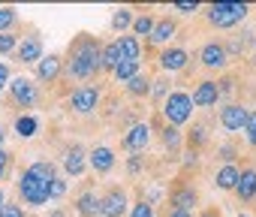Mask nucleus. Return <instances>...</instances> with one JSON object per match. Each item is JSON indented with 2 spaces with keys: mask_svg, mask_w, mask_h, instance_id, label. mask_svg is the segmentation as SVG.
Instances as JSON below:
<instances>
[{
  "mask_svg": "<svg viewBox=\"0 0 256 217\" xmlns=\"http://www.w3.org/2000/svg\"><path fill=\"white\" fill-rule=\"evenodd\" d=\"M126 90H130L133 96H145L148 90H151V82H148V76H136V78H130V82H126Z\"/></svg>",
  "mask_w": 256,
  "mask_h": 217,
  "instance_id": "393cba45",
  "label": "nucleus"
},
{
  "mask_svg": "<svg viewBox=\"0 0 256 217\" xmlns=\"http://www.w3.org/2000/svg\"><path fill=\"white\" fill-rule=\"evenodd\" d=\"M190 115H193V96H190V94H184V90H172V94L163 100V118H166L172 127L187 124Z\"/></svg>",
  "mask_w": 256,
  "mask_h": 217,
  "instance_id": "7ed1b4c3",
  "label": "nucleus"
},
{
  "mask_svg": "<svg viewBox=\"0 0 256 217\" xmlns=\"http://www.w3.org/2000/svg\"><path fill=\"white\" fill-rule=\"evenodd\" d=\"M18 60L22 64H40L42 60V42L40 36H24L18 46Z\"/></svg>",
  "mask_w": 256,
  "mask_h": 217,
  "instance_id": "f8f14e48",
  "label": "nucleus"
},
{
  "mask_svg": "<svg viewBox=\"0 0 256 217\" xmlns=\"http://www.w3.org/2000/svg\"><path fill=\"white\" fill-rule=\"evenodd\" d=\"M60 66H64V60H60L58 54H48V58H42V60L36 64V78H40V82H54V78L60 76Z\"/></svg>",
  "mask_w": 256,
  "mask_h": 217,
  "instance_id": "dca6fc26",
  "label": "nucleus"
},
{
  "mask_svg": "<svg viewBox=\"0 0 256 217\" xmlns=\"http://www.w3.org/2000/svg\"><path fill=\"white\" fill-rule=\"evenodd\" d=\"M30 169H34V172H36V175H40V178H46V181H48V184H52V181H54V178H58V172H54V166H52V163H34V166H30Z\"/></svg>",
  "mask_w": 256,
  "mask_h": 217,
  "instance_id": "7c9ffc66",
  "label": "nucleus"
},
{
  "mask_svg": "<svg viewBox=\"0 0 256 217\" xmlns=\"http://www.w3.org/2000/svg\"><path fill=\"white\" fill-rule=\"evenodd\" d=\"M6 78H10V70H6L4 64H0V90H4V88H6Z\"/></svg>",
  "mask_w": 256,
  "mask_h": 217,
  "instance_id": "58836bf2",
  "label": "nucleus"
},
{
  "mask_svg": "<svg viewBox=\"0 0 256 217\" xmlns=\"http://www.w3.org/2000/svg\"><path fill=\"white\" fill-rule=\"evenodd\" d=\"M118 64H120V52H118V46L112 42V46H106L102 48V70H118Z\"/></svg>",
  "mask_w": 256,
  "mask_h": 217,
  "instance_id": "a878e982",
  "label": "nucleus"
},
{
  "mask_svg": "<svg viewBox=\"0 0 256 217\" xmlns=\"http://www.w3.org/2000/svg\"><path fill=\"white\" fill-rule=\"evenodd\" d=\"M16 130H18V136H24V139H28V136H34L36 121H34L30 115H28V118H18V121H16Z\"/></svg>",
  "mask_w": 256,
  "mask_h": 217,
  "instance_id": "c85d7f7f",
  "label": "nucleus"
},
{
  "mask_svg": "<svg viewBox=\"0 0 256 217\" xmlns=\"http://www.w3.org/2000/svg\"><path fill=\"white\" fill-rule=\"evenodd\" d=\"M217 100H220V88H217V82H199V84H196V90H193V106L208 108V106H214Z\"/></svg>",
  "mask_w": 256,
  "mask_h": 217,
  "instance_id": "9d476101",
  "label": "nucleus"
},
{
  "mask_svg": "<svg viewBox=\"0 0 256 217\" xmlns=\"http://www.w3.org/2000/svg\"><path fill=\"white\" fill-rule=\"evenodd\" d=\"M64 169H66V175H72V178L84 172V148H82V145H72V148H66Z\"/></svg>",
  "mask_w": 256,
  "mask_h": 217,
  "instance_id": "f3484780",
  "label": "nucleus"
},
{
  "mask_svg": "<svg viewBox=\"0 0 256 217\" xmlns=\"http://www.w3.org/2000/svg\"><path fill=\"white\" fill-rule=\"evenodd\" d=\"M172 36H175V22L172 18H160L157 28H154V34H151V42L154 46H166Z\"/></svg>",
  "mask_w": 256,
  "mask_h": 217,
  "instance_id": "aec40b11",
  "label": "nucleus"
},
{
  "mask_svg": "<svg viewBox=\"0 0 256 217\" xmlns=\"http://www.w3.org/2000/svg\"><path fill=\"white\" fill-rule=\"evenodd\" d=\"M114 46H118V52H120V60H139L142 58V42H139V36L133 34H126V36H118L114 40Z\"/></svg>",
  "mask_w": 256,
  "mask_h": 217,
  "instance_id": "ddd939ff",
  "label": "nucleus"
},
{
  "mask_svg": "<svg viewBox=\"0 0 256 217\" xmlns=\"http://www.w3.org/2000/svg\"><path fill=\"white\" fill-rule=\"evenodd\" d=\"M244 18H247V6L244 4H211L208 6V22L214 28H235Z\"/></svg>",
  "mask_w": 256,
  "mask_h": 217,
  "instance_id": "20e7f679",
  "label": "nucleus"
},
{
  "mask_svg": "<svg viewBox=\"0 0 256 217\" xmlns=\"http://www.w3.org/2000/svg\"><path fill=\"white\" fill-rule=\"evenodd\" d=\"M4 205H6V202H4V190H0V208H4Z\"/></svg>",
  "mask_w": 256,
  "mask_h": 217,
  "instance_id": "37998d69",
  "label": "nucleus"
},
{
  "mask_svg": "<svg viewBox=\"0 0 256 217\" xmlns=\"http://www.w3.org/2000/svg\"><path fill=\"white\" fill-rule=\"evenodd\" d=\"M100 205H102V199H100L96 193H90V190L76 199V211H78L82 217H96V214H100Z\"/></svg>",
  "mask_w": 256,
  "mask_h": 217,
  "instance_id": "6ab92c4d",
  "label": "nucleus"
},
{
  "mask_svg": "<svg viewBox=\"0 0 256 217\" xmlns=\"http://www.w3.org/2000/svg\"><path fill=\"white\" fill-rule=\"evenodd\" d=\"M154 28H157V18H154V16H139V18L133 22L136 36H151V34H154Z\"/></svg>",
  "mask_w": 256,
  "mask_h": 217,
  "instance_id": "b1692460",
  "label": "nucleus"
},
{
  "mask_svg": "<svg viewBox=\"0 0 256 217\" xmlns=\"http://www.w3.org/2000/svg\"><path fill=\"white\" fill-rule=\"evenodd\" d=\"M52 184H54V181H52ZM52 184H48L46 178H40L34 169H24L22 178H18V193H22L24 202H30V205H46V202L52 199Z\"/></svg>",
  "mask_w": 256,
  "mask_h": 217,
  "instance_id": "f03ea898",
  "label": "nucleus"
},
{
  "mask_svg": "<svg viewBox=\"0 0 256 217\" xmlns=\"http://www.w3.org/2000/svg\"><path fill=\"white\" fill-rule=\"evenodd\" d=\"M238 178H241V172H238L232 163H226V166L217 172V187H220V190H235V187H238Z\"/></svg>",
  "mask_w": 256,
  "mask_h": 217,
  "instance_id": "412c9836",
  "label": "nucleus"
},
{
  "mask_svg": "<svg viewBox=\"0 0 256 217\" xmlns=\"http://www.w3.org/2000/svg\"><path fill=\"white\" fill-rule=\"evenodd\" d=\"M66 193V181L64 178H54V184H52V199H60Z\"/></svg>",
  "mask_w": 256,
  "mask_h": 217,
  "instance_id": "f704fd0d",
  "label": "nucleus"
},
{
  "mask_svg": "<svg viewBox=\"0 0 256 217\" xmlns=\"http://www.w3.org/2000/svg\"><path fill=\"white\" fill-rule=\"evenodd\" d=\"M202 217H220V211H217V208H208V211H205Z\"/></svg>",
  "mask_w": 256,
  "mask_h": 217,
  "instance_id": "a19ab883",
  "label": "nucleus"
},
{
  "mask_svg": "<svg viewBox=\"0 0 256 217\" xmlns=\"http://www.w3.org/2000/svg\"><path fill=\"white\" fill-rule=\"evenodd\" d=\"M16 48V36L12 34H0V54H6Z\"/></svg>",
  "mask_w": 256,
  "mask_h": 217,
  "instance_id": "72a5a7b5",
  "label": "nucleus"
},
{
  "mask_svg": "<svg viewBox=\"0 0 256 217\" xmlns=\"http://www.w3.org/2000/svg\"><path fill=\"white\" fill-rule=\"evenodd\" d=\"M130 217H154V205L142 199V202H136V205H133V211H130Z\"/></svg>",
  "mask_w": 256,
  "mask_h": 217,
  "instance_id": "473e14b6",
  "label": "nucleus"
},
{
  "mask_svg": "<svg viewBox=\"0 0 256 217\" xmlns=\"http://www.w3.org/2000/svg\"><path fill=\"white\" fill-rule=\"evenodd\" d=\"M112 166H114V151H112V148L100 145V148L90 151V169H94V172L106 175V172H112Z\"/></svg>",
  "mask_w": 256,
  "mask_h": 217,
  "instance_id": "2eb2a0df",
  "label": "nucleus"
},
{
  "mask_svg": "<svg viewBox=\"0 0 256 217\" xmlns=\"http://www.w3.org/2000/svg\"><path fill=\"white\" fill-rule=\"evenodd\" d=\"M130 22H133V10L120 6V10H114V16H112V30H124Z\"/></svg>",
  "mask_w": 256,
  "mask_h": 217,
  "instance_id": "bb28decb",
  "label": "nucleus"
},
{
  "mask_svg": "<svg viewBox=\"0 0 256 217\" xmlns=\"http://www.w3.org/2000/svg\"><path fill=\"white\" fill-rule=\"evenodd\" d=\"M96 102H100V88H94V84H82V88H76L70 94V108H76L78 115L94 112Z\"/></svg>",
  "mask_w": 256,
  "mask_h": 217,
  "instance_id": "39448f33",
  "label": "nucleus"
},
{
  "mask_svg": "<svg viewBox=\"0 0 256 217\" xmlns=\"http://www.w3.org/2000/svg\"><path fill=\"white\" fill-rule=\"evenodd\" d=\"M169 217H193V211H181V208H175Z\"/></svg>",
  "mask_w": 256,
  "mask_h": 217,
  "instance_id": "ea45409f",
  "label": "nucleus"
},
{
  "mask_svg": "<svg viewBox=\"0 0 256 217\" xmlns=\"http://www.w3.org/2000/svg\"><path fill=\"white\" fill-rule=\"evenodd\" d=\"M187 60H190V54H187L184 48H166V52L160 54V66H163L166 72H178V70H184Z\"/></svg>",
  "mask_w": 256,
  "mask_h": 217,
  "instance_id": "4468645a",
  "label": "nucleus"
},
{
  "mask_svg": "<svg viewBox=\"0 0 256 217\" xmlns=\"http://www.w3.org/2000/svg\"><path fill=\"white\" fill-rule=\"evenodd\" d=\"M102 70V46L94 36H78L70 46V60H66V72L72 78H90Z\"/></svg>",
  "mask_w": 256,
  "mask_h": 217,
  "instance_id": "f257e3e1",
  "label": "nucleus"
},
{
  "mask_svg": "<svg viewBox=\"0 0 256 217\" xmlns=\"http://www.w3.org/2000/svg\"><path fill=\"white\" fill-rule=\"evenodd\" d=\"M6 169H10V154H6V151H0V178L6 175Z\"/></svg>",
  "mask_w": 256,
  "mask_h": 217,
  "instance_id": "4c0bfd02",
  "label": "nucleus"
},
{
  "mask_svg": "<svg viewBox=\"0 0 256 217\" xmlns=\"http://www.w3.org/2000/svg\"><path fill=\"white\" fill-rule=\"evenodd\" d=\"M244 133H247V145L256 148V108L247 115V124H244Z\"/></svg>",
  "mask_w": 256,
  "mask_h": 217,
  "instance_id": "cd10ccee",
  "label": "nucleus"
},
{
  "mask_svg": "<svg viewBox=\"0 0 256 217\" xmlns=\"http://www.w3.org/2000/svg\"><path fill=\"white\" fill-rule=\"evenodd\" d=\"M0 217H24V211L18 205H4L0 208Z\"/></svg>",
  "mask_w": 256,
  "mask_h": 217,
  "instance_id": "c9c22d12",
  "label": "nucleus"
},
{
  "mask_svg": "<svg viewBox=\"0 0 256 217\" xmlns=\"http://www.w3.org/2000/svg\"><path fill=\"white\" fill-rule=\"evenodd\" d=\"M163 145H166L169 151H178L181 136H178V130H175V127H166V130H163Z\"/></svg>",
  "mask_w": 256,
  "mask_h": 217,
  "instance_id": "c756f323",
  "label": "nucleus"
},
{
  "mask_svg": "<svg viewBox=\"0 0 256 217\" xmlns=\"http://www.w3.org/2000/svg\"><path fill=\"white\" fill-rule=\"evenodd\" d=\"M196 6H199L196 0H181V4H175V10H178V12H196Z\"/></svg>",
  "mask_w": 256,
  "mask_h": 217,
  "instance_id": "e433bc0d",
  "label": "nucleus"
},
{
  "mask_svg": "<svg viewBox=\"0 0 256 217\" xmlns=\"http://www.w3.org/2000/svg\"><path fill=\"white\" fill-rule=\"evenodd\" d=\"M136 76H139V60H120L118 70H114V78L118 82H130Z\"/></svg>",
  "mask_w": 256,
  "mask_h": 217,
  "instance_id": "5701e85b",
  "label": "nucleus"
},
{
  "mask_svg": "<svg viewBox=\"0 0 256 217\" xmlns=\"http://www.w3.org/2000/svg\"><path fill=\"white\" fill-rule=\"evenodd\" d=\"M48 217H66V214H64V211H60V208H54V211H52V214H48Z\"/></svg>",
  "mask_w": 256,
  "mask_h": 217,
  "instance_id": "79ce46f5",
  "label": "nucleus"
},
{
  "mask_svg": "<svg viewBox=\"0 0 256 217\" xmlns=\"http://www.w3.org/2000/svg\"><path fill=\"white\" fill-rule=\"evenodd\" d=\"M148 139H151L148 124H136L130 133L124 136V148H126V151H145V148H148Z\"/></svg>",
  "mask_w": 256,
  "mask_h": 217,
  "instance_id": "9b49d317",
  "label": "nucleus"
},
{
  "mask_svg": "<svg viewBox=\"0 0 256 217\" xmlns=\"http://www.w3.org/2000/svg\"><path fill=\"white\" fill-rule=\"evenodd\" d=\"M196 199H199V196H196L193 187H178V190L172 193V205L181 208V211H190V208L196 205Z\"/></svg>",
  "mask_w": 256,
  "mask_h": 217,
  "instance_id": "4be33fe9",
  "label": "nucleus"
},
{
  "mask_svg": "<svg viewBox=\"0 0 256 217\" xmlns=\"http://www.w3.org/2000/svg\"><path fill=\"white\" fill-rule=\"evenodd\" d=\"M0 145H4V130H0Z\"/></svg>",
  "mask_w": 256,
  "mask_h": 217,
  "instance_id": "c03bdc74",
  "label": "nucleus"
},
{
  "mask_svg": "<svg viewBox=\"0 0 256 217\" xmlns=\"http://www.w3.org/2000/svg\"><path fill=\"white\" fill-rule=\"evenodd\" d=\"M12 22H16V10L0 6V34H6V30L12 28Z\"/></svg>",
  "mask_w": 256,
  "mask_h": 217,
  "instance_id": "2f4dec72",
  "label": "nucleus"
},
{
  "mask_svg": "<svg viewBox=\"0 0 256 217\" xmlns=\"http://www.w3.org/2000/svg\"><path fill=\"white\" fill-rule=\"evenodd\" d=\"M10 90H12V100H16L18 106H24V108L36 102V88H34V82H30V78H24V76H22V78H16V82L10 84Z\"/></svg>",
  "mask_w": 256,
  "mask_h": 217,
  "instance_id": "1a4fd4ad",
  "label": "nucleus"
},
{
  "mask_svg": "<svg viewBox=\"0 0 256 217\" xmlns=\"http://www.w3.org/2000/svg\"><path fill=\"white\" fill-rule=\"evenodd\" d=\"M235 193H238V199H244V202L256 199V169H241V178H238Z\"/></svg>",
  "mask_w": 256,
  "mask_h": 217,
  "instance_id": "a211bd4d",
  "label": "nucleus"
},
{
  "mask_svg": "<svg viewBox=\"0 0 256 217\" xmlns=\"http://www.w3.org/2000/svg\"><path fill=\"white\" fill-rule=\"evenodd\" d=\"M199 60H202V66H208V70H223V66L229 64L226 46H220V42H205L202 52H199Z\"/></svg>",
  "mask_w": 256,
  "mask_h": 217,
  "instance_id": "6e6552de",
  "label": "nucleus"
},
{
  "mask_svg": "<svg viewBox=\"0 0 256 217\" xmlns=\"http://www.w3.org/2000/svg\"><path fill=\"white\" fill-rule=\"evenodd\" d=\"M247 108L244 106H238V102H229V106H223L220 108V124H223V130H229V133H235V130H244V124H247Z\"/></svg>",
  "mask_w": 256,
  "mask_h": 217,
  "instance_id": "0eeeda50",
  "label": "nucleus"
},
{
  "mask_svg": "<svg viewBox=\"0 0 256 217\" xmlns=\"http://www.w3.org/2000/svg\"><path fill=\"white\" fill-rule=\"evenodd\" d=\"M126 214V193L120 187H112L106 196H102V205H100V217H124Z\"/></svg>",
  "mask_w": 256,
  "mask_h": 217,
  "instance_id": "423d86ee",
  "label": "nucleus"
}]
</instances>
